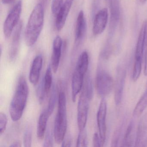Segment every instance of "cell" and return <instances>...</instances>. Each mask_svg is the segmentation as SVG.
<instances>
[{
    "label": "cell",
    "mask_w": 147,
    "mask_h": 147,
    "mask_svg": "<svg viewBox=\"0 0 147 147\" xmlns=\"http://www.w3.org/2000/svg\"><path fill=\"white\" fill-rule=\"evenodd\" d=\"M68 1H72V2H74V0H68Z\"/></svg>",
    "instance_id": "cell-39"
},
{
    "label": "cell",
    "mask_w": 147,
    "mask_h": 147,
    "mask_svg": "<svg viewBox=\"0 0 147 147\" xmlns=\"http://www.w3.org/2000/svg\"><path fill=\"white\" fill-rule=\"evenodd\" d=\"M29 87L24 76L20 77L17 88L10 104L9 112L12 120L14 122L21 118L27 104Z\"/></svg>",
    "instance_id": "cell-2"
},
{
    "label": "cell",
    "mask_w": 147,
    "mask_h": 147,
    "mask_svg": "<svg viewBox=\"0 0 147 147\" xmlns=\"http://www.w3.org/2000/svg\"><path fill=\"white\" fill-rule=\"evenodd\" d=\"M82 91L86 94L90 100L92 99L93 96V87L92 78L89 74H88L86 77L85 83L83 84Z\"/></svg>",
    "instance_id": "cell-23"
},
{
    "label": "cell",
    "mask_w": 147,
    "mask_h": 147,
    "mask_svg": "<svg viewBox=\"0 0 147 147\" xmlns=\"http://www.w3.org/2000/svg\"><path fill=\"white\" fill-rule=\"evenodd\" d=\"M147 107V89L136 105L133 111V115L138 117L141 115Z\"/></svg>",
    "instance_id": "cell-22"
},
{
    "label": "cell",
    "mask_w": 147,
    "mask_h": 147,
    "mask_svg": "<svg viewBox=\"0 0 147 147\" xmlns=\"http://www.w3.org/2000/svg\"><path fill=\"white\" fill-rule=\"evenodd\" d=\"M88 146L87 136L86 129L79 131L76 142V147H87Z\"/></svg>",
    "instance_id": "cell-26"
},
{
    "label": "cell",
    "mask_w": 147,
    "mask_h": 147,
    "mask_svg": "<svg viewBox=\"0 0 147 147\" xmlns=\"http://www.w3.org/2000/svg\"><path fill=\"white\" fill-rule=\"evenodd\" d=\"M67 128V100L63 92H61L58 97L57 113L54 124V137L57 144H61L65 138Z\"/></svg>",
    "instance_id": "cell-3"
},
{
    "label": "cell",
    "mask_w": 147,
    "mask_h": 147,
    "mask_svg": "<svg viewBox=\"0 0 147 147\" xmlns=\"http://www.w3.org/2000/svg\"><path fill=\"white\" fill-rule=\"evenodd\" d=\"M23 26V21H20L13 32L12 40L9 52V60L11 62L16 61L19 53L20 38Z\"/></svg>",
    "instance_id": "cell-9"
},
{
    "label": "cell",
    "mask_w": 147,
    "mask_h": 147,
    "mask_svg": "<svg viewBox=\"0 0 147 147\" xmlns=\"http://www.w3.org/2000/svg\"><path fill=\"white\" fill-rule=\"evenodd\" d=\"M44 24V7L38 3L34 7L28 20L25 31V40L28 46H32L37 41Z\"/></svg>",
    "instance_id": "cell-1"
},
{
    "label": "cell",
    "mask_w": 147,
    "mask_h": 147,
    "mask_svg": "<svg viewBox=\"0 0 147 147\" xmlns=\"http://www.w3.org/2000/svg\"><path fill=\"white\" fill-rule=\"evenodd\" d=\"M63 0H53L51 4V12L54 15H57L63 5Z\"/></svg>",
    "instance_id": "cell-28"
},
{
    "label": "cell",
    "mask_w": 147,
    "mask_h": 147,
    "mask_svg": "<svg viewBox=\"0 0 147 147\" xmlns=\"http://www.w3.org/2000/svg\"><path fill=\"white\" fill-rule=\"evenodd\" d=\"M49 117L46 110L43 111L39 116L37 128V136L39 140H42L45 138L47 123Z\"/></svg>",
    "instance_id": "cell-19"
},
{
    "label": "cell",
    "mask_w": 147,
    "mask_h": 147,
    "mask_svg": "<svg viewBox=\"0 0 147 147\" xmlns=\"http://www.w3.org/2000/svg\"><path fill=\"white\" fill-rule=\"evenodd\" d=\"M122 127L123 125H121L117 130L113 134V137L112 140V146L116 147L117 146L119 141V138L121 136V132H122Z\"/></svg>",
    "instance_id": "cell-30"
},
{
    "label": "cell",
    "mask_w": 147,
    "mask_h": 147,
    "mask_svg": "<svg viewBox=\"0 0 147 147\" xmlns=\"http://www.w3.org/2000/svg\"><path fill=\"white\" fill-rule=\"evenodd\" d=\"M88 65L89 56L88 53L87 51H83L78 58L75 69L86 74L88 69Z\"/></svg>",
    "instance_id": "cell-21"
},
{
    "label": "cell",
    "mask_w": 147,
    "mask_h": 147,
    "mask_svg": "<svg viewBox=\"0 0 147 147\" xmlns=\"http://www.w3.org/2000/svg\"><path fill=\"white\" fill-rule=\"evenodd\" d=\"M62 147H70L71 146V139L70 137H68L64 139L62 142Z\"/></svg>",
    "instance_id": "cell-34"
},
{
    "label": "cell",
    "mask_w": 147,
    "mask_h": 147,
    "mask_svg": "<svg viewBox=\"0 0 147 147\" xmlns=\"http://www.w3.org/2000/svg\"><path fill=\"white\" fill-rule=\"evenodd\" d=\"M53 146V136L50 131H47L44 142V147H52Z\"/></svg>",
    "instance_id": "cell-31"
},
{
    "label": "cell",
    "mask_w": 147,
    "mask_h": 147,
    "mask_svg": "<svg viewBox=\"0 0 147 147\" xmlns=\"http://www.w3.org/2000/svg\"><path fill=\"white\" fill-rule=\"evenodd\" d=\"M147 1V0H140L141 3H142V4H144V3H145Z\"/></svg>",
    "instance_id": "cell-38"
},
{
    "label": "cell",
    "mask_w": 147,
    "mask_h": 147,
    "mask_svg": "<svg viewBox=\"0 0 147 147\" xmlns=\"http://www.w3.org/2000/svg\"><path fill=\"white\" fill-rule=\"evenodd\" d=\"M7 123L6 115L4 113H0V136L5 131Z\"/></svg>",
    "instance_id": "cell-29"
},
{
    "label": "cell",
    "mask_w": 147,
    "mask_h": 147,
    "mask_svg": "<svg viewBox=\"0 0 147 147\" xmlns=\"http://www.w3.org/2000/svg\"><path fill=\"white\" fill-rule=\"evenodd\" d=\"M144 72L145 76H147V33L146 36V41H145V46H144Z\"/></svg>",
    "instance_id": "cell-33"
},
{
    "label": "cell",
    "mask_w": 147,
    "mask_h": 147,
    "mask_svg": "<svg viewBox=\"0 0 147 147\" xmlns=\"http://www.w3.org/2000/svg\"><path fill=\"white\" fill-rule=\"evenodd\" d=\"M22 9V2L21 0H19L7 15L3 28L6 37L8 38L11 36L19 23Z\"/></svg>",
    "instance_id": "cell-5"
},
{
    "label": "cell",
    "mask_w": 147,
    "mask_h": 147,
    "mask_svg": "<svg viewBox=\"0 0 147 147\" xmlns=\"http://www.w3.org/2000/svg\"><path fill=\"white\" fill-rule=\"evenodd\" d=\"M107 105L105 98H102L97 113V119L98 128L99 134L103 144L105 141L106 136L107 126L106 123Z\"/></svg>",
    "instance_id": "cell-8"
},
{
    "label": "cell",
    "mask_w": 147,
    "mask_h": 147,
    "mask_svg": "<svg viewBox=\"0 0 147 147\" xmlns=\"http://www.w3.org/2000/svg\"><path fill=\"white\" fill-rule=\"evenodd\" d=\"M32 140V129L30 126H29L26 129L24 134V146L26 147H31Z\"/></svg>",
    "instance_id": "cell-27"
},
{
    "label": "cell",
    "mask_w": 147,
    "mask_h": 147,
    "mask_svg": "<svg viewBox=\"0 0 147 147\" xmlns=\"http://www.w3.org/2000/svg\"><path fill=\"white\" fill-rule=\"evenodd\" d=\"M49 1V0H39V3L42 4L44 7L45 5L48 4Z\"/></svg>",
    "instance_id": "cell-37"
},
{
    "label": "cell",
    "mask_w": 147,
    "mask_h": 147,
    "mask_svg": "<svg viewBox=\"0 0 147 147\" xmlns=\"http://www.w3.org/2000/svg\"><path fill=\"white\" fill-rule=\"evenodd\" d=\"M120 64L118 66L117 70L116 81L114 90V100L116 105H120L122 101L124 88L126 78L125 66Z\"/></svg>",
    "instance_id": "cell-7"
},
{
    "label": "cell",
    "mask_w": 147,
    "mask_h": 147,
    "mask_svg": "<svg viewBox=\"0 0 147 147\" xmlns=\"http://www.w3.org/2000/svg\"><path fill=\"white\" fill-rule=\"evenodd\" d=\"M135 146L146 147L147 146V115L140 120L136 133Z\"/></svg>",
    "instance_id": "cell-12"
},
{
    "label": "cell",
    "mask_w": 147,
    "mask_h": 147,
    "mask_svg": "<svg viewBox=\"0 0 147 147\" xmlns=\"http://www.w3.org/2000/svg\"><path fill=\"white\" fill-rule=\"evenodd\" d=\"M52 68L51 66L49 65L45 74L44 77L40 82L38 87V90L41 93L46 96L50 91L53 81Z\"/></svg>",
    "instance_id": "cell-18"
},
{
    "label": "cell",
    "mask_w": 147,
    "mask_h": 147,
    "mask_svg": "<svg viewBox=\"0 0 147 147\" xmlns=\"http://www.w3.org/2000/svg\"><path fill=\"white\" fill-rule=\"evenodd\" d=\"M90 100L82 91L77 105V125L79 131L85 129L87 121Z\"/></svg>",
    "instance_id": "cell-6"
},
{
    "label": "cell",
    "mask_w": 147,
    "mask_h": 147,
    "mask_svg": "<svg viewBox=\"0 0 147 147\" xmlns=\"http://www.w3.org/2000/svg\"><path fill=\"white\" fill-rule=\"evenodd\" d=\"M147 33V21L143 22L139 32L135 53V60H142Z\"/></svg>",
    "instance_id": "cell-15"
},
{
    "label": "cell",
    "mask_w": 147,
    "mask_h": 147,
    "mask_svg": "<svg viewBox=\"0 0 147 147\" xmlns=\"http://www.w3.org/2000/svg\"><path fill=\"white\" fill-rule=\"evenodd\" d=\"M113 81L111 75L105 69L99 67L96 74L95 85L99 96L102 98L110 94L113 86Z\"/></svg>",
    "instance_id": "cell-4"
},
{
    "label": "cell",
    "mask_w": 147,
    "mask_h": 147,
    "mask_svg": "<svg viewBox=\"0 0 147 147\" xmlns=\"http://www.w3.org/2000/svg\"><path fill=\"white\" fill-rule=\"evenodd\" d=\"M42 65V57L40 55L36 56L32 61L29 74L30 82L34 86L37 85L39 81Z\"/></svg>",
    "instance_id": "cell-14"
},
{
    "label": "cell",
    "mask_w": 147,
    "mask_h": 147,
    "mask_svg": "<svg viewBox=\"0 0 147 147\" xmlns=\"http://www.w3.org/2000/svg\"><path fill=\"white\" fill-rule=\"evenodd\" d=\"M56 100V93L55 88H53L49 100V103L48 104V107L46 109V111L48 113L50 117L51 116L53 113L55 106Z\"/></svg>",
    "instance_id": "cell-25"
},
{
    "label": "cell",
    "mask_w": 147,
    "mask_h": 147,
    "mask_svg": "<svg viewBox=\"0 0 147 147\" xmlns=\"http://www.w3.org/2000/svg\"><path fill=\"white\" fill-rule=\"evenodd\" d=\"M93 144L94 147H101L103 146V144L101 141L99 134L96 132L94 133L93 138Z\"/></svg>",
    "instance_id": "cell-32"
},
{
    "label": "cell",
    "mask_w": 147,
    "mask_h": 147,
    "mask_svg": "<svg viewBox=\"0 0 147 147\" xmlns=\"http://www.w3.org/2000/svg\"><path fill=\"white\" fill-rule=\"evenodd\" d=\"M10 147H21V144L20 142L19 141H16V142H13V143L11 144V145H10Z\"/></svg>",
    "instance_id": "cell-36"
},
{
    "label": "cell",
    "mask_w": 147,
    "mask_h": 147,
    "mask_svg": "<svg viewBox=\"0 0 147 147\" xmlns=\"http://www.w3.org/2000/svg\"><path fill=\"white\" fill-rule=\"evenodd\" d=\"M135 143V123L131 121L125 131L122 146L130 147L133 146Z\"/></svg>",
    "instance_id": "cell-20"
},
{
    "label": "cell",
    "mask_w": 147,
    "mask_h": 147,
    "mask_svg": "<svg viewBox=\"0 0 147 147\" xmlns=\"http://www.w3.org/2000/svg\"><path fill=\"white\" fill-rule=\"evenodd\" d=\"M16 0H1V2L4 5H11L13 4Z\"/></svg>",
    "instance_id": "cell-35"
},
{
    "label": "cell",
    "mask_w": 147,
    "mask_h": 147,
    "mask_svg": "<svg viewBox=\"0 0 147 147\" xmlns=\"http://www.w3.org/2000/svg\"><path fill=\"white\" fill-rule=\"evenodd\" d=\"M142 60H135L132 78L134 82L137 81L139 79L142 69Z\"/></svg>",
    "instance_id": "cell-24"
},
{
    "label": "cell",
    "mask_w": 147,
    "mask_h": 147,
    "mask_svg": "<svg viewBox=\"0 0 147 147\" xmlns=\"http://www.w3.org/2000/svg\"><path fill=\"white\" fill-rule=\"evenodd\" d=\"M62 40L60 36H57L53 43V52L51 57V67L54 73H56L59 67L61 56Z\"/></svg>",
    "instance_id": "cell-11"
},
{
    "label": "cell",
    "mask_w": 147,
    "mask_h": 147,
    "mask_svg": "<svg viewBox=\"0 0 147 147\" xmlns=\"http://www.w3.org/2000/svg\"><path fill=\"white\" fill-rule=\"evenodd\" d=\"M108 9L104 8L100 10L95 15L93 26V33L94 36L101 34L105 31L108 19Z\"/></svg>",
    "instance_id": "cell-10"
},
{
    "label": "cell",
    "mask_w": 147,
    "mask_h": 147,
    "mask_svg": "<svg viewBox=\"0 0 147 147\" xmlns=\"http://www.w3.org/2000/svg\"><path fill=\"white\" fill-rule=\"evenodd\" d=\"M86 30V23L83 11H81L78 14L76 20L75 38L76 43L82 41Z\"/></svg>",
    "instance_id": "cell-17"
},
{
    "label": "cell",
    "mask_w": 147,
    "mask_h": 147,
    "mask_svg": "<svg viewBox=\"0 0 147 147\" xmlns=\"http://www.w3.org/2000/svg\"><path fill=\"white\" fill-rule=\"evenodd\" d=\"M85 74L76 69H75L71 81L72 99L74 102L76 100V96L82 89Z\"/></svg>",
    "instance_id": "cell-13"
},
{
    "label": "cell",
    "mask_w": 147,
    "mask_h": 147,
    "mask_svg": "<svg viewBox=\"0 0 147 147\" xmlns=\"http://www.w3.org/2000/svg\"><path fill=\"white\" fill-rule=\"evenodd\" d=\"M73 2L65 0L61 10L56 15L55 25L57 30L61 31L64 27Z\"/></svg>",
    "instance_id": "cell-16"
}]
</instances>
